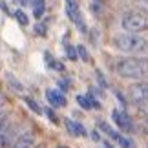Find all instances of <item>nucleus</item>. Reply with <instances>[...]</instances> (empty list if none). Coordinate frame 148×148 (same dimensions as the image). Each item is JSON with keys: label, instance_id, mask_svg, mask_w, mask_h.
I'll return each instance as SVG.
<instances>
[{"label": "nucleus", "instance_id": "obj_12", "mask_svg": "<svg viewBox=\"0 0 148 148\" xmlns=\"http://www.w3.org/2000/svg\"><path fill=\"white\" fill-rule=\"evenodd\" d=\"M15 18L20 22V26H27V24H29V20H27V15H26L22 9H16V11H15Z\"/></svg>", "mask_w": 148, "mask_h": 148}, {"label": "nucleus", "instance_id": "obj_24", "mask_svg": "<svg viewBox=\"0 0 148 148\" xmlns=\"http://www.w3.org/2000/svg\"><path fill=\"white\" fill-rule=\"evenodd\" d=\"M93 2H102V0H93Z\"/></svg>", "mask_w": 148, "mask_h": 148}, {"label": "nucleus", "instance_id": "obj_15", "mask_svg": "<svg viewBox=\"0 0 148 148\" xmlns=\"http://www.w3.org/2000/svg\"><path fill=\"white\" fill-rule=\"evenodd\" d=\"M35 33L38 37H44L46 35V24H44V22H38V24L35 26Z\"/></svg>", "mask_w": 148, "mask_h": 148}, {"label": "nucleus", "instance_id": "obj_5", "mask_svg": "<svg viewBox=\"0 0 148 148\" xmlns=\"http://www.w3.org/2000/svg\"><path fill=\"white\" fill-rule=\"evenodd\" d=\"M128 97L134 104L148 101V82H135L128 88Z\"/></svg>", "mask_w": 148, "mask_h": 148}, {"label": "nucleus", "instance_id": "obj_22", "mask_svg": "<svg viewBox=\"0 0 148 148\" xmlns=\"http://www.w3.org/2000/svg\"><path fill=\"white\" fill-rule=\"evenodd\" d=\"M143 130H145V134L148 135V117H145V121H143Z\"/></svg>", "mask_w": 148, "mask_h": 148}, {"label": "nucleus", "instance_id": "obj_7", "mask_svg": "<svg viewBox=\"0 0 148 148\" xmlns=\"http://www.w3.org/2000/svg\"><path fill=\"white\" fill-rule=\"evenodd\" d=\"M99 128L102 130V132H106L108 135H110V137L113 139V141H117V143L119 145H121L123 148H132V143H130V141L126 139V137H123V135L121 134H117V132H113V130L110 128V126H108V124L106 123H99Z\"/></svg>", "mask_w": 148, "mask_h": 148}, {"label": "nucleus", "instance_id": "obj_21", "mask_svg": "<svg viewBox=\"0 0 148 148\" xmlns=\"http://www.w3.org/2000/svg\"><path fill=\"white\" fill-rule=\"evenodd\" d=\"M16 2H18L20 5H24V8H26V5H31V4H33V0H16Z\"/></svg>", "mask_w": 148, "mask_h": 148}, {"label": "nucleus", "instance_id": "obj_2", "mask_svg": "<svg viewBox=\"0 0 148 148\" xmlns=\"http://www.w3.org/2000/svg\"><path fill=\"white\" fill-rule=\"evenodd\" d=\"M113 46L130 55H141L148 51V40L137 33H119L113 37Z\"/></svg>", "mask_w": 148, "mask_h": 148}, {"label": "nucleus", "instance_id": "obj_6", "mask_svg": "<svg viewBox=\"0 0 148 148\" xmlns=\"http://www.w3.org/2000/svg\"><path fill=\"white\" fill-rule=\"evenodd\" d=\"M112 117H113L115 124H117V126L123 130V132H132V130H134V121L130 119V115H128L126 112L115 110V112L112 113Z\"/></svg>", "mask_w": 148, "mask_h": 148}, {"label": "nucleus", "instance_id": "obj_1", "mask_svg": "<svg viewBox=\"0 0 148 148\" xmlns=\"http://www.w3.org/2000/svg\"><path fill=\"white\" fill-rule=\"evenodd\" d=\"M115 73L124 79H134V81L148 79V59H143V57L121 59L115 64Z\"/></svg>", "mask_w": 148, "mask_h": 148}, {"label": "nucleus", "instance_id": "obj_10", "mask_svg": "<svg viewBox=\"0 0 148 148\" xmlns=\"http://www.w3.org/2000/svg\"><path fill=\"white\" fill-rule=\"evenodd\" d=\"M66 128H68V132H70L71 135H84L86 134V130L82 128V124L71 121V119H66Z\"/></svg>", "mask_w": 148, "mask_h": 148}, {"label": "nucleus", "instance_id": "obj_13", "mask_svg": "<svg viewBox=\"0 0 148 148\" xmlns=\"http://www.w3.org/2000/svg\"><path fill=\"white\" fill-rule=\"evenodd\" d=\"M132 2L135 4V8L139 9V13H141V11L148 13V0H132Z\"/></svg>", "mask_w": 148, "mask_h": 148}, {"label": "nucleus", "instance_id": "obj_11", "mask_svg": "<svg viewBox=\"0 0 148 148\" xmlns=\"http://www.w3.org/2000/svg\"><path fill=\"white\" fill-rule=\"evenodd\" d=\"M31 9H33V15L35 16H42L44 9H46V0H33Z\"/></svg>", "mask_w": 148, "mask_h": 148}, {"label": "nucleus", "instance_id": "obj_16", "mask_svg": "<svg viewBox=\"0 0 148 148\" xmlns=\"http://www.w3.org/2000/svg\"><path fill=\"white\" fill-rule=\"evenodd\" d=\"M137 110H139L141 115L148 117V101H145V102H141V104H137Z\"/></svg>", "mask_w": 148, "mask_h": 148}, {"label": "nucleus", "instance_id": "obj_23", "mask_svg": "<svg viewBox=\"0 0 148 148\" xmlns=\"http://www.w3.org/2000/svg\"><path fill=\"white\" fill-rule=\"evenodd\" d=\"M59 86H60V88H64V90H68V82H62V81H59Z\"/></svg>", "mask_w": 148, "mask_h": 148}, {"label": "nucleus", "instance_id": "obj_18", "mask_svg": "<svg viewBox=\"0 0 148 148\" xmlns=\"http://www.w3.org/2000/svg\"><path fill=\"white\" fill-rule=\"evenodd\" d=\"M77 53L81 55L84 60H90V57H88V53H86V48H84V46H77Z\"/></svg>", "mask_w": 148, "mask_h": 148}, {"label": "nucleus", "instance_id": "obj_9", "mask_svg": "<svg viewBox=\"0 0 148 148\" xmlns=\"http://www.w3.org/2000/svg\"><path fill=\"white\" fill-rule=\"evenodd\" d=\"M11 148H35V134L26 132L22 137L16 139V143L11 146Z\"/></svg>", "mask_w": 148, "mask_h": 148}, {"label": "nucleus", "instance_id": "obj_20", "mask_svg": "<svg viewBox=\"0 0 148 148\" xmlns=\"http://www.w3.org/2000/svg\"><path fill=\"white\" fill-rule=\"evenodd\" d=\"M77 55H79V53H75V48L68 46V57H70L71 60H77Z\"/></svg>", "mask_w": 148, "mask_h": 148}, {"label": "nucleus", "instance_id": "obj_19", "mask_svg": "<svg viewBox=\"0 0 148 148\" xmlns=\"http://www.w3.org/2000/svg\"><path fill=\"white\" fill-rule=\"evenodd\" d=\"M8 77H9V84H11V86H13L15 90H18V92H22V84H20V82H16L11 75H8Z\"/></svg>", "mask_w": 148, "mask_h": 148}, {"label": "nucleus", "instance_id": "obj_17", "mask_svg": "<svg viewBox=\"0 0 148 148\" xmlns=\"http://www.w3.org/2000/svg\"><path fill=\"white\" fill-rule=\"evenodd\" d=\"M26 102H27V106H29V108H31V110L35 112V113H40V106H38L35 101H31L29 97H26Z\"/></svg>", "mask_w": 148, "mask_h": 148}, {"label": "nucleus", "instance_id": "obj_8", "mask_svg": "<svg viewBox=\"0 0 148 148\" xmlns=\"http://www.w3.org/2000/svg\"><path fill=\"white\" fill-rule=\"evenodd\" d=\"M46 99H48L49 104H53V106H64L66 104L64 93L59 92V90H48V92H46Z\"/></svg>", "mask_w": 148, "mask_h": 148}, {"label": "nucleus", "instance_id": "obj_14", "mask_svg": "<svg viewBox=\"0 0 148 148\" xmlns=\"http://www.w3.org/2000/svg\"><path fill=\"white\" fill-rule=\"evenodd\" d=\"M77 102H79L82 108H86V110H90V108H92V102H90V99H86L84 95H77Z\"/></svg>", "mask_w": 148, "mask_h": 148}, {"label": "nucleus", "instance_id": "obj_25", "mask_svg": "<svg viewBox=\"0 0 148 148\" xmlns=\"http://www.w3.org/2000/svg\"><path fill=\"white\" fill-rule=\"evenodd\" d=\"M35 148H44V146H35Z\"/></svg>", "mask_w": 148, "mask_h": 148}, {"label": "nucleus", "instance_id": "obj_3", "mask_svg": "<svg viewBox=\"0 0 148 148\" xmlns=\"http://www.w3.org/2000/svg\"><path fill=\"white\" fill-rule=\"evenodd\" d=\"M121 26L124 27L126 33H139L148 29V16L139 13V11H130V13L123 15L121 18Z\"/></svg>", "mask_w": 148, "mask_h": 148}, {"label": "nucleus", "instance_id": "obj_4", "mask_svg": "<svg viewBox=\"0 0 148 148\" xmlns=\"http://www.w3.org/2000/svg\"><path fill=\"white\" fill-rule=\"evenodd\" d=\"M66 13L71 18V22L79 27V31L86 33V24H84V16L81 13V8H79L77 0H66Z\"/></svg>", "mask_w": 148, "mask_h": 148}]
</instances>
